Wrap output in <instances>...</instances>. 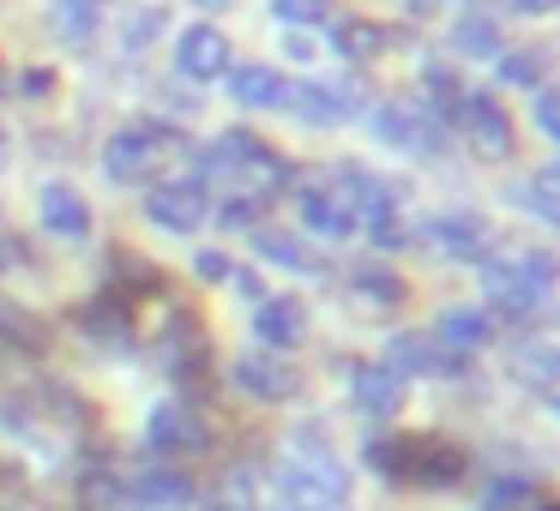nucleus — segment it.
Here are the masks:
<instances>
[{
  "mask_svg": "<svg viewBox=\"0 0 560 511\" xmlns=\"http://www.w3.org/2000/svg\"><path fill=\"white\" fill-rule=\"evenodd\" d=\"M199 169H206V181H223V199L254 205V211H266L271 199L290 187V163H283L266 139L247 133V127H230V133L206 151V163H199Z\"/></svg>",
  "mask_w": 560,
  "mask_h": 511,
  "instance_id": "f257e3e1",
  "label": "nucleus"
},
{
  "mask_svg": "<svg viewBox=\"0 0 560 511\" xmlns=\"http://www.w3.org/2000/svg\"><path fill=\"white\" fill-rule=\"evenodd\" d=\"M187 157V139L175 127H158V121H133L103 145V175L115 187H133V181H151L158 187L175 163Z\"/></svg>",
  "mask_w": 560,
  "mask_h": 511,
  "instance_id": "f03ea898",
  "label": "nucleus"
},
{
  "mask_svg": "<svg viewBox=\"0 0 560 511\" xmlns=\"http://www.w3.org/2000/svg\"><path fill=\"white\" fill-rule=\"evenodd\" d=\"M458 133H464V145H470V157L476 163H506L512 151H518V133H512V115L500 109L488 91H464L458 97Z\"/></svg>",
  "mask_w": 560,
  "mask_h": 511,
  "instance_id": "7ed1b4c3",
  "label": "nucleus"
},
{
  "mask_svg": "<svg viewBox=\"0 0 560 511\" xmlns=\"http://www.w3.org/2000/svg\"><path fill=\"white\" fill-rule=\"evenodd\" d=\"M145 445L158 451L163 463L199 457V451H211V421L187 397H163L158 409H151V421H145Z\"/></svg>",
  "mask_w": 560,
  "mask_h": 511,
  "instance_id": "20e7f679",
  "label": "nucleus"
},
{
  "mask_svg": "<svg viewBox=\"0 0 560 511\" xmlns=\"http://www.w3.org/2000/svg\"><path fill=\"white\" fill-rule=\"evenodd\" d=\"M230 379H235V391H247L254 403H295V397H302V385H307L302 367H295L290 355H271V349L235 355Z\"/></svg>",
  "mask_w": 560,
  "mask_h": 511,
  "instance_id": "39448f33",
  "label": "nucleus"
},
{
  "mask_svg": "<svg viewBox=\"0 0 560 511\" xmlns=\"http://www.w3.org/2000/svg\"><path fill=\"white\" fill-rule=\"evenodd\" d=\"M482 295H488V307H494L500 319H512V325H530V319L548 307V295L524 277L518 259H482Z\"/></svg>",
  "mask_w": 560,
  "mask_h": 511,
  "instance_id": "423d86ee",
  "label": "nucleus"
},
{
  "mask_svg": "<svg viewBox=\"0 0 560 511\" xmlns=\"http://www.w3.org/2000/svg\"><path fill=\"white\" fill-rule=\"evenodd\" d=\"M145 217L158 223L163 235H194V229H206V217H211L206 181H158V187L145 193Z\"/></svg>",
  "mask_w": 560,
  "mask_h": 511,
  "instance_id": "0eeeda50",
  "label": "nucleus"
},
{
  "mask_svg": "<svg viewBox=\"0 0 560 511\" xmlns=\"http://www.w3.org/2000/svg\"><path fill=\"white\" fill-rule=\"evenodd\" d=\"M380 361H386L398 379H446V373H464V367H470V355L440 349L434 337H422V331H398V337L386 343V355H380Z\"/></svg>",
  "mask_w": 560,
  "mask_h": 511,
  "instance_id": "6e6552de",
  "label": "nucleus"
},
{
  "mask_svg": "<svg viewBox=\"0 0 560 511\" xmlns=\"http://www.w3.org/2000/svg\"><path fill=\"white\" fill-rule=\"evenodd\" d=\"M362 97H368V85L355 73H343V79H307V85H290V109L302 115V121H314V127H331V121H343V115H355L362 109Z\"/></svg>",
  "mask_w": 560,
  "mask_h": 511,
  "instance_id": "1a4fd4ad",
  "label": "nucleus"
},
{
  "mask_svg": "<svg viewBox=\"0 0 560 511\" xmlns=\"http://www.w3.org/2000/svg\"><path fill=\"white\" fill-rule=\"evenodd\" d=\"M416 241H428V247H440L446 259H464V265H482L488 259V247H494V229H488V217H476V211H446V217H434Z\"/></svg>",
  "mask_w": 560,
  "mask_h": 511,
  "instance_id": "9d476101",
  "label": "nucleus"
},
{
  "mask_svg": "<svg viewBox=\"0 0 560 511\" xmlns=\"http://www.w3.org/2000/svg\"><path fill=\"white\" fill-rule=\"evenodd\" d=\"M175 73L194 79V85H211V79L230 73V37L218 25H187L175 37Z\"/></svg>",
  "mask_w": 560,
  "mask_h": 511,
  "instance_id": "9b49d317",
  "label": "nucleus"
},
{
  "mask_svg": "<svg viewBox=\"0 0 560 511\" xmlns=\"http://www.w3.org/2000/svg\"><path fill=\"white\" fill-rule=\"evenodd\" d=\"M254 337L259 349L271 355H290L307 343V307L295 301V295H266V301L254 307Z\"/></svg>",
  "mask_w": 560,
  "mask_h": 511,
  "instance_id": "f8f14e48",
  "label": "nucleus"
},
{
  "mask_svg": "<svg viewBox=\"0 0 560 511\" xmlns=\"http://www.w3.org/2000/svg\"><path fill=\"white\" fill-rule=\"evenodd\" d=\"M127 499H133V511H194L199 494L175 463H151V470L127 475Z\"/></svg>",
  "mask_w": 560,
  "mask_h": 511,
  "instance_id": "ddd939ff",
  "label": "nucleus"
},
{
  "mask_svg": "<svg viewBox=\"0 0 560 511\" xmlns=\"http://www.w3.org/2000/svg\"><path fill=\"white\" fill-rule=\"evenodd\" d=\"M464 451L458 445H434V439H404L398 445V482H422V487H452L464 475Z\"/></svg>",
  "mask_w": 560,
  "mask_h": 511,
  "instance_id": "4468645a",
  "label": "nucleus"
},
{
  "mask_svg": "<svg viewBox=\"0 0 560 511\" xmlns=\"http://www.w3.org/2000/svg\"><path fill=\"white\" fill-rule=\"evenodd\" d=\"M506 373L518 391H530L542 409H555V343L548 337H518L506 355Z\"/></svg>",
  "mask_w": 560,
  "mask_h": 511,
  "instance_id": "2eb2a0df",
  "label": "nucleus"
},
{
  "mask_svg": "<svg viewBox=\"0 0 560 511\" xmlns=\"http://www.w3.org/2000/svg\"><path fill=\"white\" fill-rule=\"evenodd\" d=\"M37 217H43V229L61 235V241H85L91 235V205L67 181H43L37 187Z\"/></svg>",
  "mask_w": 560,
  "mask_h": 511,
  "instance_id": "dca6fc26",
  "label": "nucleus"
},
{
  "mask_svg": "<svg viewBox=\"0 0 560 511\" xmlns=\"http://www.w3.org/2000/svg\"><path fill=\"white\" fill-rule=\"evenodd\" d=\"M350 397H355V409H368V415H398L404 409V379L392 373L386 361H355L350 367Z\"/></svg>",
  "mask_w": 560,
  "mask_h": 511,
  "instance_id": "f3484780",
  "label": "nucleus"
},
{
  "mask_svg": "<svg viewBox=\"0 0 560 511\" xmlns=\"http://www.w3.org/2000/svg\"><path fill=\"white\" fill-rule=\"evenodd\" d=\"M230 97L242 103V109H283L290 103V79L278 73V67H259V61H247V67H230Z\"/></svg>",
  "mask_w": 560,
  "mask_h": 511,
  "instance_id": "a211bd4d",
  "label": "nucleus"
},
{
  "mask_svg": "<svg viewBox=\"0 0 560 511\" xmlns=\"http://www.w3.org/2000/svg\"><path fill=\"white\" fill-rule=\"evenodd\" d=\"M494 337V319H488V307H446L434 325V343L452 355H476L482 343Z\"/></svg>",
  "mask_w": 560,
  "mask_h": 511,
  "instance_id": "6ab92c4d",
  "label": "nucleus"
},
{
  "mask_svg": "<svg viewBox=\"0 0 560 511\" xmlns=\"http://www.w3.org/2000/svg\"><path fill=\"white\" fill-rule=\"evenodd\" d=\"M404 277L398 271H386V265H355L350 271V301L362 307V313H398L404 307Z\"/></svg>",
  "mask_w": 560,
  "mask_h": 511,
  "instance_id": "aec40b11",
  "label": "nucleus"
},
{
  "mask_svg": "<svg viewBox=\"0 0 560 511\" xmlns=\"http://www.w3.org/2000/svg\"><path fill=\"white\" fill-rule=\"evenodd\" d=\"M302 223H307V235H319V241H350L355 235V217L338 205V193L331 187H302Z\"/></svg>",
  "mask_w": 560,
  "mask_h": 511,
  "instance_id": "412c9836",
  "label": "nucleus"
},
{
  "mask_svg": "<svg viewBox=\"0 0 560 511\" xmlns=\"http://www.w3.org/2000/svg\"><path fill=\"white\" fill-rule=\"evenodd\" d=\"M254 253L271 259V265H283V271H307V277H319V271H326L290 229H266V223H254Z\"/></svg>",
  "mask_w": 560,
  "mask_h": 511,
  "instance_id": "4be33fe9",
  "label": "nucleus"
},
{
  "mask_svg": "<svg viewBox=\"0 0 560 511\" xmlns=\"http://www.w3.org/2000/svg\"><path fill=\"white\" fill-rule=\"evenodd\" d=\"M452 55H464V61H494L500 55V25L488 13H464L458 25H452Z\"/></svg>",
  "mask_w": 560,
  "mask_h": 511,
  "instance_id": "5701e85b",
  "label": "nucleus"
},
{
  "mask_svg": "<svg viewBox=\"0 0 560 511\" xmlns=\"http://www.w3.org/2000/svg\"><path fill=\"white\" fill-rule=\"evenodd\" d=\"M79 511H133V499H127V475L85 470L79 475Z\"/></svg>",
  "mask_w": 560,
  "mask_h": 511,
  "instance_id": "b1692460",
  "label": "nucleus"
},
{
  "mask_svg": "<svg viewBox=\"0 0 560 511\" xmlns=\"http://www.w3.org/2000/svg\"><path fill=\"white\" fill-rule=\"evenodd\" d=\"M211 511H259V470L254 463H235L218 475L211 487Z\"/></svg>",
  "mask_w": 560,
  "mask_h": 511,
  "instance_id": "393cba45",
  "label": "nucleus"
},
{
  "mask_svg": "<svg viewBox=\"0 0 560 511\" xmlns=\"http://www.w3.org/2000/svg\"><path fill=\"white\" fill-rule=\"evenodd\" d=\"M79 325H85L91 337H103V343H127L133 337V307L115 301V295H103V301H91L85 313H79Z\"/></svg>",
  "mask_w": 560,
  "mask_h": 511,
  "instance_id": "a878e982",
  "label": "nucleus"
},
{
  "mask_svg": "<svg viewBox=\"0 0 560 511\" xmlns=\"http://www.w3.org/2000/svg\"><path fill=\"white\" fill-rule=\"evenodd\" d=\"M331 49H338L343 61L362 67V61H374V55L386 49V31H380L374 19H343V25L331 31Z\"/></svg>",
  "mask_w": 560,
  "mask_h": 511,
  "instance_id": "bb28decb",
  "label": "nucleus"
},
{
  "mask_svg": "<svg viewBox=\"0 0 560 511\" xmlns=\"http://www.w3.org/2000/svg\"><path fill=\"white\" fill-rule=\"evenodd\" d=\"M49 25H55V37H61L67 49H85V43L97 37V7H91V0H55Z\"/></svg>",
  "mask_w": 560,
  "mask_h": 511,
  "instance_id": "cd10ccee",
  "label": "nucleus"
},
{
  "mask_svg": "<svg viewBox=\"0 0 560 511\" xmlns=\"http://www.w3.org/2000/svg\"><path fill=\"white\" fill-rule=\"evenodd\" d=\"M494 61H500V85H518V91H542V85H548V79H542L548 55H542V49H518V55L500 49Z\"/></svg>",
  "mask_w": 560,
  "mask_h": 511,
  "instance_id": "c85d7f7f",
  "label": "nucleus"
},
{
  "mask_svg": "<svg viewBox=\"0 0 560 511\" xmlns=\"http://www.w3.org/2000/svg\"><path fill=\"white\" fill-rule=\"evenodd\" d=\"M512 199H518L536 223H555L560 217V211H555V169H536L530 181H518V187H512Z\"/></svg>",
  "mask_w": 560,
  "mask_h": 511,
  "instance_id": "c756f323",
  "label": "nucleus"
},
{
  "mask_svg": "<svg viewBox=\"0 0 560 511\" xmlns=\"http://www.w3.org/2000/svg\"><path fill=\"white\" fill-rule=\"evenodd\" d=\"M530 499H536V487L524 482V475H500V482L488 487L482 511H530Z\"/></svg>",
  "mask_w": 560,
  "mask_h": 511,
  "instance_id": "7c9ffc66",
  "label": "nucleus"
},
{
  "mask_svg": "<svg viewBox=\"0 0 560 511\" xmlns=\"http://www.w3.org/2000/svg\"><path fill=\"white\" fill-rule=\"evenodd\" d=\"M170 25V19H163V7H139L133 19H127V31H121V43L127 49H145V43H158V31Z\"/></svg>",
  "mask_w": 560,
  "mask_h": 511,
  "instance_id": "2f4dec72",
  "label": "nucleus"
},
{
  "mask_svg": "<svg viewBox=\"0 0 560 511\" xmlns=\"http://www.w3.org/2000/svg\"><path fill=\"white\" fill-rule=\"evenodd\" d=\"M331 0H278V19L283 25H314V19H326Z\"/></svg>",
  "mask_w": 560,
  "mask_h": 511,
  "instance_id": "473e14b6",
  "label": "nucleus"
},
{
  "mask_svg": "<svg viewBox=\"0 0 560 511\" xmlns=\"http://www.w3.org/2000/svg\"><path fill=\"white\" fill-rule=\"evenodd\" d=\"M194 271H199V283H230V253H199L194 259Z\"/></svg>",
  "mask_w": 560,
  "mask_h": 511,
  "instance_id": "72a5a7b5",
  "label": "nucleus"
},
{
  "mask_svg": "<svg viewBox=\"0 0 560 511\" xmlns=\"http://www.w3.org/2000/svg\"><path fill=\"white\" fill-rule=\"evenodd\" d=\"M536 133H548V139H555L560 133V109H555V91H536Z\"/></svg>",
  "mask_w": 560,
  "mask_h": 511,
  "instance_id": "f704fd0d",
  "label": "nucleus"
},
{
  "mask_svg": "<svg viewBox=\"0 0 560 511\" xmlns=\"http://www.w3.org/2000/svg\"><path fill=\"white\" fill-rule=\"evenodd\" d=\"M19 91H25V97H49V91H55V73H49V67H31V73L19 79Z\"/></svg>",
  "mask_w": 560,
  "mask_h": 511,
  "instance_id": "c9c22d12",
  "label": "nucleus"
},
{
  "mask_svg": "<svg viewBox=\"0 0 560 511\" xmlns=\"http://www.w3.org/2000/svg\"><path fill=\"white\" fill-rule=\"evenodd\" d=\"M518 13H555V0H512Z\"/></svg>",
  "mask_w": 560,
  "mask_h": 511,
  "instance_id": "e433bc0d",
  "label": "nucleus"
},
{
  "mask_svg": "<svg viewBox=\"0 0 560 511\" xmlns=\"http://www.w3.org/2000/svg\"><path fill=\"white\" fill-rule=\"evenodd\" d=\"M199 7H206V13H218V7H230V0H199Z\"/></svg>",
  "mask_w": 560,
  "mask_h": 511,
  "instance_id": "4c0bfd02",
  "label": "nucleus"
},
{
  "mask_svg": "<svg viewBox=\"0 0 560 511\" xmlns=\"http://www.w3.org/2000/svg\"><path fill=\"white\" fill-rule=\"evenodd\" d=\"M0 163H7V127H0Z\"/></svg>",
  "mask_w": 560,
  "mask_h": 511,
  "instance_id": "58836bf2",
  "label": "nucleus"
},
{
  "mask_svg": "<svg viewBox=\"0 0 560 511\" xmlns=\"http://www.w3.org/2000/svg\"><path fill=\"white\" fill-rule=\"evenodd\" d=\"M0 91H7V79H0Z\"/></svg>",
  "mask_w": 560,
  "mask_h": 511,
  "instance_id": "ea45409f",
  "label": "nucleus"
},
{
  "mask_svg": "<svg viewBox=\"0 0 560 511\" xmlns=\"http://www.w3.org/2000/svg\"><path fill=\"white\" fill-rule=\"evenodd\" d=\"M91 7H103V0H91Z\"/></svg>",
  "mask_w": 560,
  "mask_h": 511,
  "instance_id": "a19ab883",
  "label": "nucleus"
},
{
  "mask_svg": "<svg viewBox=\"0 0 560 511\" xmlns=\"http://www.w3.org/2000/svg\"><path fill=\"white\" fill-rule=\"evenodd\" d=\"M278 511H283V506H278Z\"/></svg>",
  "mask_w": 560,
  "mask_h": 511,
  "instance_id": "79ce46f5",
  "label": "nucleus"
}]
</instances>
